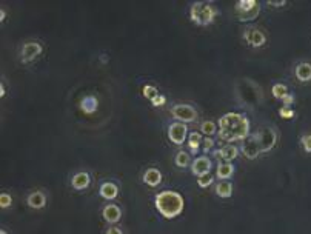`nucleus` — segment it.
<instances>
[{"label": "nucleus", "mask_w": 311, "mask_h": 234, "mask_svg": "<svg viewBox=\"0 0 311 234\" xmlns=\"http://www.w3.org/2000/svg\"><path fill=\"white\" fill-rule=\"evenodd\" d=\"M217 126L223 142H244L250 136V120L240 113H227L219 119Z\"/></svg>", "instance_id": "nucleus-1"}, {"label": "nucleus", "mask_w": 311, "mask_h": 234, "mask_svg": "<svg viewBox=\"0 0 311 234\" xmlns=\"http://www.w3.org/2000/svg\"><path fill=\"white\" fill-rule=\"evenodd\" d=\"M156 208L162 214L165 219H174L182 214L183 208H185V202L183 197L176 191H162L159 193L154 199Z\"/></svg>", "instance_id": "nucleus-2"}, {"label": "nucleus", "mask_w": 311, "mask_h": 234, "mask_svg": "<svg viewBox=\"0 0 311 234\" xmlns=\"http://www.w3.org/2000/svg\"><path fill=\"white\" fill-rule=\"evenodd\" d=\"M216 16H217V8L210 2H196L190 8L191 20L200 26L211 25L214 22Z\"/></svg>", "instance_id": "nucleus-3"}, {"label": "nucleus", "mask_w": 311, "mask_h": 234, "mask_svg": "<svg viewBox=\"0 0 311 234\" xmlns=\"http://www.w3.org/2000/svg\"><path fill=\"white\" fill-rule=\"evenodd\" d=\"M234 9L240 22H251L260 14V3L256 0H239Z\"/></svg>", "instance_id": "nucleus-4"}, {"label": "nucleus", "mask_w": 311, "mask_h": 234, "mask_svg": "<svg viewBox=\"0 0 311 234\" xmlns=\"http://www.w3.org/2000/svg\"><path fill=\"white\" fill-rule=\"evenodd\" d=\"M171 114L177 122L182 123H191L197 119V111L193 108L191 105H185V103H177L171 108Z\"/></svg>", "instance_id": "nucleus-5"}, {"label": "nucleus", "mask_w": 311, "mask_h": 234, "mask_svg": "<svg viewBox=\"0 0 311 234\" xmlns=\"http://www.w3.org/2000/svg\"><path fill=\"white\" fill-rule=\"evenodd\" d=\"M256 137L259 140L262 153L271 151L274 148L276 142H277V134H276V131L273 128H264L262 131L256 133Z\"/></svg>", "instance_id": "nucleus-6"}, {"label": "nucleus", "mask_w": 311, "mask_h": 234, "mask_svg": "<svg viewBox=\"0 0 311 234\" xmlns=\"http://www.w3.org/2000/svg\"><path fill=\"white\" fill-rule=\"evenodd\" d=\"M188 137V128L187 123L182 122H174L168 126V139L174 145H182L185 143V139Z\"/></svg>", "instance_id": "nucleus-7"}, {"label": "nucleus", "mask_w": 311, "mask_h": 234, "mask_svg": "<svg viewBox=\"0 0 311 234\" xmlns=\"http://www.w3.org/2000/svg\"><path fill=\"white\" fill-rule=\"evenodd\" d=\"M240 151L244 153V156H245L247 159H250V160L259 157V154L262 153V150H260V145H259V140L256 137V134L248 136V137L244 142H242Z\"/></svg>", "instance_id": "nucleus-8"}, {"label": "nucleus", "mask_w": 311, "mask_h": 234, "mask_svg": "<svg viewBox=\"0 0 311 234\" xmlns=\"http://www.w3.org/2000/svg\"><path fill=\"white\" fill-rule=\"evenodd\" d=\"M211 168H213V162L207 157V156H200V157H196L191 162V173L196 176V177H202V176L211 174Z\"/></svg>", "instance_id": "nucleus-9"}, {"label": "nucleus", "mask_w": 311, "mask_h": 234, "mask_svg": "<svg viewBox=\"0 0 311 234\" xmlns=\"http://www.w3.org/2000/svg\"><path fill=\"white\" fill-rule=\"evenodd\" d=\"M244 40L253 48H259L265 45L267 37L259 28H247L244 31Z\"/></svg>", "instance_id": "nucleus-10"}, {"label": "nucleus", "mask_w": 311, "mask_h": 234, "mask_svg": "<svg viewBox=\"0 0 311 234\" xmlns=\"http://www.w3.org/2000/svg\"><path fill=\"white\" fill-rule=\"evenodd\" d=\"M239 151H240V148H237L236 145L228 143V145L222 146V148H219V150L214 151V157H216L217 160H220V162H228V163H231V162L234 160V159L237 157V156H239Z\"/></svg>", "instance_id": "nucleus-11"}, {"label": "nucleus", "mask_w": 311, "mask_h": 234, "mask_svg": "<svg viewBox=\"0 0 311 234\" xmlns=\"http://www.w3.org/2000/svg\"><path fill=\"white\" fill-rule=\"evenodd\" d=\"M42 53V45L39 43V42H26L23 46H22V62L28 63V62H31L34 60V58L37 56H40Z\"/></svg>", "instance_id": "nucleus-12"}, {"label": "nucleus", "mask_w": 311, "mask_h": 234, "mask_svg": "<svg viewBox=\"0 0 311 234\" xmlns=\"http://www.w3.org/2000/svg\"><path fill=\"white\" fill-rule=\"evenodd\" d=\"M102 216H103V220H105V222H108V223H117V222L122 219V210L117 207V205L110 203V205H106V207H103V210H102Z\"/></svg>", "instance_id": "nucleus-13"}, {"label": "nucleus", "mask_w": 311, "mask_h": 234, "mask_svg": "<svg viewBox=\"0 0 311 234\" xmlns=\"http://www.w3.org/2000/svg\"><path fill=\"white\" fill-rule=\"evenodd\" d=\"M90 183H91V176L86 173V171H80V173H77L73 176V179H71V185H73V188L74 190H86L90 187Z\"/></svg>", "instance_id": "nucleus-14"}, {"label": "nucleus", "mask_w": 311, "mask_h": 234, "mask_svg": "<svg viewBox=\"0 0 311 234\" xmlns=\"http://www.w3.org/2000/svg\"><path fill=\"white\" fill-rule=\"evenodd\" d=\"M26 203H28V207L33 210H40L46 205V196L42 191H34L31 194H28Z\"/></svg>", "instance_id": "nucleus-15"}, {"label": "nucleus", "mask_w": 311, "mask_h": 234, "mask_svg": "<svg viewBox=\"0 0 311 234\" xmlns=\"http://www.w3.org/2000/svg\"><path fill=\"white\" fill-rule=\"evenodd\" d=\"M99 194L105 199V200H113L119 196V187L113 182H103L100 185Z\"/></svg>", "instance_id": "nucleus-16"}, {"label": "nucleus", "mask_w": 311, "mask_h": 234, "mask_svg": "<svg viewBox=\"0 0 311 234\" xmlns=\"http://www.w3.org/2000/svg\"><path fill=\"white\" fill-rule=\"evenodd\" d=\"M143 182L148 185V187L156 188L162 182V173L157 168H148L143 173Z\"/></svg>", "instance_id": "nucleus-17"}, {"label": "nucleus", "mask_w": 311, "mask_h": 234, "mask_svg": "<svg viewBox=\"0 0 311 234\" xmlns=\"http://www.w3.org/2000/svg\"><path fill=\"white\" fill-rule=\"evenodd\" d=\"M99 108V100H97L96 96H85L83 99L80 100V110L85 114H93Z\"/></svg>", "instance_id": "nucleus-18"}, {"label": "nucleus", "mask_w": 311, "mask_h": 234, "mask_svg": "<svg viewBox=\"0 0 311 234\" xmlns=\"http://www.w3.org/2000/svg\"><path fill=\"white\" fill-rule=\"evenodd\" d=\"M233 174H234V165L228 163V162H220L219 163V167L216 170V177L220 179V182H223L225 179H230Z\"/></svg>", "instance_id": "nucleus-19"}, {"label": "nucleus", "mask_w": 311, "mask_h": 234, "mask_svg": "<svg viewBox=\"0 0 311 234\" xmlns=\"http://www.w3.org/2000/svg\"><path fill=\"white\" fill-rule=\"evenodd\" d=\"M296 77L299 82H310L311 80V63L302 62L296 66Z\"/></svg>", "instance_id": "nucleus-20"}, {"label": "nucleus", "mask_w": 311, "mask_h": 234, "mask_svg": "<svg viewBox=\"0 0 311 234\" xmlns=\"http://www.w3.org/2000/svg\"><path fill=\"white\" fill-rule=\"evenodd\" d=\"M214 193L222 199H228V197L233 196V185L230 182H225V180L219 182L214 187Z\"/></svg>", "instance_id": "nucleus-21"}, {"label": "nucleus", "mask_w": 311, "mask_h": 234, "mask_svg": "<svg viewBox=\"0 0 311 234\" xmlns=\"http://www.w3.org/2000/svg\"><path fill=\"white\" fill-rule=\"evenodd\" d=\"M217 131H219V126H217L214 122H211V120H205V122H202V123H200V133H202V134H205L207 137H211V136H214Z\"/></svg>", "instance_id": "nucleus-22"}, {"label": "nucleus", "mask_w": 311, "mask_h": 234, "mask_svg": "<svg viewBox=\"0 0 311 234\" xmlns=\"http://www.w3.org/2000/svg\"><path fill=\"white\" fill-rule=\"evenodd\" d=\"M203 140H202V134L200 133L194 131V133L188 134V146H190V150L193 153H197V150H199V146H200Z\"/></svg>", "instance_id": "nucleus-23"}, {"label": "nucleus", "mask_w": 311, "mask_h": 234, "mask_svg": "<svg viewBox=\"0 0 311 234\" xmlns=\"http://www.w3.org/2000/svg\"><path fill=\"white\" fill-rule=\"evenodd\" d=\"M174 162H176V165L179 168H187V167H190V163H191L190 154L187 151H179L176 154V159H174Z\"/></svg>", "instance_id": "nucleus-24"}, {"label": "nucleus", "mask_w": 311, "mask_h": 234, "mask_svg": "<svg viewBox=\"0 0 311 234\" xmlns=\"http://www.w3.org/2000/svg\"><path fill=\"white\" fill-rule=\"evenodd\" d=\"M271 93H273V96L276 97V99H284V97L288 94V88L284 83H276V85H273Z\"/></svg>", "instance_id": "nucleus-25"}, {"label": "nucleus", "mask_w": 311, "mask_h": 234, "mask_svg": "<svg viewBox=\"0 0 311 234\" xmlns=\"http://www.w3.org/2000/svg\"><path fill=\"white\" fill-rule=\"evenodd\" d=\"M142 93H143V97H147L148 100H153L156 96H159V90L153 85H145Z\"/></svg>", "instance_id": "nucleus-26"}, {"label": "nucleus", "mask_w": 311, "mask_h": 234, "mask_svg": "<svg viewBox=\"0 0 311 234\" xmlns=\"http://www.w3.org/2000/svg\"><path fill=\"white\" fill-rule=\"evenodd\" d=\"M213 182H214V179H213L211 174H207V176H202V177L197 179V185L200 188H208L210 185H213Z\"/></svg>", "instance_id": "nucleus-27"}, {"label": "nucleus", "mask_w": 311, "mask_h": 234, "mask_svg": "<svg viewBox=\"0 0 311 234\" xmlns=\"http://www.w3.org/2000/svg\"><path fill=\"white\" fill-rule=\"evenodd\" d=\"M300 145H302L305 153H311V134H304L300 137Z\"/></svg>", "instance_id": "nucleus-28"}, {"label": "nucleus", "mask_w": 311, "mask_h": 234, "mask_svg": "<svg viewBox=\"0 0 311 234\" xmlns=\"http://www.w3.org/2000/svg\"><path fill=\"white\" fill-rule=\"evenodd\" d=\"M11 203H13V197L9 196V194H6V193L0 194V208H8V207H11Z\"/></svg>", "instance_id": "nucleus-29"}, {"label": "nucleus", "mask_w": 311, "mask_h": 234, "mask_svg": "<svg viewBox=\"0 0 311 234\" xmlns=\"http://www.w3.org/2000/svg\"><path fill=\"white\" fill-rule=\"evenodd\" d=\"M279 114L284 117V119H291V117L294 116V111L290 108V106H284V108L279 110Z\"/></svg>", "instance_id": "nucleus-30"}, {"label": "nucleus", "mask_w": 311, "mask_h": 234, "mask_svg": "<svg viewBox=\"0 0 311 234\" xmlns=\"http://www.w3.org/2000/svg\"><path fill=\"white\" fill-rule=\"evenodd\" d=\"M165 102H167V97L159 94V96H156L154 99L151 100V105L153 106H162V105H165Z\"/></svg>", "instance_id": "nucleus-31"}, {"label": "nucleus", "mask_w": 311, "mask_h": 234, "mask_svg": "<svg viewBox=\"0 0 311 234\" xmlns=\"http://www.w3.org/2000/svg\"><path fill=\"white\" fill-rule=\"evenodd\" d=\"M203 151L208 153L210 150H213V146H214V140H213L211 137H207V139H203Z\"/></svg>", "instance_id": "nucleus-32"}, {"label": "nucleus", "mask_w": 311, "mask_h": 234, "mask_svg": "<svg viewBox=\"0 0 311 234\" xmlns=\"http://www.w3.org/2000/svg\"><path fill=\"white\" fill-rule=\"evenodd\" d=\"M282 100H284V106H290L291 103L294 102V97L288 93V94H287V96H285V97H284V99H282Z\"/></svg>", "instance_id": "nucleus-33"}, {"label": "nucleus", "mask_w": 311, "mask_h": 234, "mask_svg": "<svg viewBox=\"0 0 311 234\" xmlns=\"http://www.w3.org/2000/svg\"><path fill=\"white\" fill-rule=\"evenodd\" d=\"M268 5H271V6H285L287 2H285V0H280V2H271V0H270Z\"/></svg>", "instance_id": "nucleus-34"}, {"label": "nucleus", "mask_w": 311, "mask_h": 234, "mask_svg": "<svg viewBox=\"0 0 311 234\" xmlns=\"http://www.w3.org/2000/svg\"><path fill=\"white\" fill-rule=\"evenodd\" d=\"M106 234H123L120 228H108V231H106Z\"/></svg>", "instance_id": "nucleus-35"}, {"label": "nucleus", "mask_w": 311, "mask_h": 234, "mask_svg": "<svg viewBox=\"0 0 311 234\" xmlns=\"http://www.w3.org/2000/svg\"><path fill=\"white\" fill-rule=\"evenodd\" d=\"M5 20V9H0V22Z\"/></svg>", "instance_id": "nucleus-36"}, {"label": "nucleus", "mask_w": 311, "mask_h": 234, "mask_svg": "<svg viewBox=\"0 0 311 234\" xmlns=\"http://www.w3.org/2000/svg\"><path fill=\"white\" fill-rule=\"evenodd\" d=\"M0 96H5V85L3 83H0Z\"/></svg>", "instance_id": "nucleus-37"}, {"label": "nucleus", "mask_w": 311, "mask_h": 234, "mask_svg": "<svg viewBox=\"0 0 311 234\" xmlns=\"http://www.w3.org/2000/svg\"><path fill=\"white\" fill-rule=\"evenodd\" d=\"M0 234H8V233H6L5 230H2V231H0Z\"/></svg>", "instance_id": "nucleus-38"}]
</instances>
